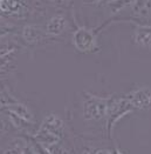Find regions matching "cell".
<instances>
[{"label": "cell", "mask_w": 151, "mask_h": 154, "mask_svg": "<svg viewBox=\"0 0 151 154\" xmlns=\"http://www.w3.org/2000/svg\"><path fill=\"white\" fill-rule=\"evenodd\" d=\"M31 138L40 147H48L63 140H72L64 120L53 112L45 116L35 134Z\"/></svg>", "instance_id": "6da1fadb"}, {"label": "cell", "mask_w": 151, "mask_h": 154, "mask_svg": "<svg viewBox=\"0 0 151 154\" xmlns=\"http://www.w3.org/2000/svg\"><path fill=\"white\" fill-rule=\"evenodd\" d=\"M110 97H100L90 92H82L81 99V116L87 122L105 121L108 105Z\"/></svg>", "instance_id": "7a4b0ae2"}, {"label": "cell", "mask_w": 151, "mask_h": 154, "mask_svg": "<svg viewBox=\"0 0 151 154\" xmlns=\"http://www.w3.org/2000/svg\"><path fill=\"white\" fill-rule=\"evenodd\" d=\"M72 44L78 53H95L99 50L97 32L86 26H78L72 34Z\"/></svg>", "instance_id": "3957f363"}, {"label": "cell", "mask_w": 151, "mask_h": 154, "mask_svg": "<svg viewBox=\"0 0 151 154\" xmlns=\"http://www.w3.org/2000/svg\"><path fill=\"white\" fill-rule=\"evenodd\" d=\"M135 111L132 106L128 101L126 95L123 97H110L109 99V105H108V111H107V116H105V128L107 133L110 137L111 129L126 114L131 113Z\"/></svg>", "instance_id": "277c9868"}, {"label": "cell", "mask_w": 151, "mask_h": 154, "mask_svg": "<svg viewBox=\"0 0 151 154\" xmlns=\"http://www.w3.org/2000/svg\"><path fill=\"white\" fill-rule=\"evenodd\" d=\"M128 101L137 111H151V88L139 86L126 94Z\"/></svg>", "instance_id": "5b68a950"}, {"label": "cell", "mask_w": 151, "mask_h": 154, "mask_svg": "<svg viewBox=\"0 0 151 154\" xmlns=\"http://www.w3.org/2000/svg\"><path fill=\"white\" fill-rule=\"evenodd\" d=\"M21 38L26 44L31 46L41 45L47 42L49 37L45 32V28L39 27L37 25H26L21 29Z\"/></svg>", "instance_id": "8992f818"}, {"label": "cell", "mask_w": 151, "mask_h": 154, "mask_svg": "<svg viewBox=\"0 0 151 154\" xmlns=\"http://www.w3.org/2000/svg\"><path fill=\"white\" fill-rule=\"evenodd\" d=\"M68 28V19L63 14H55L50 17L45 25V32L49 38L60 37Z\"/></svg>", "instance_id": "52a82bcc"}, {"label": "cell", "mask_w": 151, "mask_h": 154, "mask_svg": "<svg viewBox=\"0 0 151 154\" xmlns=\"http://www.w3.org/2000/svg\"><path fill=\"white\" fill-rule=\"evenodd\" d=\"M132 40L134 44L141 48H151V25L141 24L136 26Z\"/></svg>", "instance_id": "ba28073f"}, {"label": "cell", "mask_w": 151, "mask_h": 154, "mask_svg": "<svg viewBox=\"0 0 151 154\" xmlns=\"http://www.w3.org/2000/svg\"><path fill=\"white\" fill-rule=\"evenodd\" d=\"M131 15L137 20H148L151 18V0H134Z\"/></svg>", "instance_id": "9c48e42d"}, {"label": "cell", "mask_w": 151, "mask_h": 154, "mask_svg": "<svg viewBox=\"0 0 151 154\" xmlns=\"http://www.w3.org/2000/svg\"><path fill=\"white\" fill-rule=\"evenodd\" d=\"M15 68V57L14 53L7 54L0 58V74H5Z\"/></svg>", "instance_id": "30bf717a"}, {"label": "cell", "mask_w": 151, "mask_h": 154, "mask_svg": "<svg viewBox=\"0 0 151 154\" xmlns=\"http://www.w3.org/2000/svg\"><path fill=\"white\" fill-rule=\"evenodd\" d=\"M134 4V0H114L108 2V8L110 10V12L113 13H118L121 11H123L126 7H131Z\"/></svg>", "instance_id": "8fae6325"}, {"label": "cell", "mask_w": 151, "mask_h": 154, "mask_svg": "<svg viewBox=\"0 0 151 154\" xmlns=\"http://www.w3.org/2000/svg\"><path fill=\"white\" fill-rule=\"evenodd\" d=\"M21 154H46V153H45V151L32 138H29V139H27V142H26L25 147H24Z\"/></svg>", "instance_id": "7c38bea8"}, {"label": "cell", "mask_w": 151, "mask_h": 154, "mask_svg": "<svg viewBox=\"0 0 151 154\" xmlns=\"http://www.w3.org/2000/svg\"><path fill=\"white\" fill-rule=\"evenodd\" d=\"M80 154H113V152L102 147H86Z\"/></svg>", "instance_id": "4fadbf2b"}, {"label": "cell", "mask_w": 151, "mask_h": 154, "mask_svg": "<svg viewBox=\"0 0 151 154\" xmlns=\"http://www.w3.org/2000/svg\"><path fill=\"white\" fill-rule=\"evenodd\" d=\"M45 1L54 6H66L68 4V0H45Z\"/></svg>", "instance_id": "5bb4252c"}, {"label": "cell", "mask_w": 151, "mask_h": 154, "mask_svg": "<svg viewBox=\"0 0 151 154\" xmlns=\"http://www.w3.org/2000/svg\"><path fill=\"white\" fill-rule=\"evenodd\" d=\"M110 1H114V0H102V2H107V4L110 2Z\"/></svg>", "instance_id": "9a60e30c"}]
</instances>
